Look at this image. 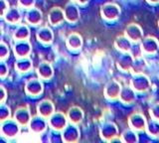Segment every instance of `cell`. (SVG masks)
I'll list each match as a JSON object with an SVG mask.
<instances>
[{
    "label": "cell",
    "mask_w": 159,
    "mask_h": 143,
    "mask_svg": "<svg viewBox=\"0 0 159 143\" xmlns=\"http://www.w3.org/2000/svg\"><path fill=\"white\" fill-rule=\"evenodd\" d=\"M0 131L4 137L13 138L16 137L20 133V125L14 118H8V119L2 121V124L0 126Z\"/></svg>",
    "instance_id": "cell-1"
},
{
    "label": "cell",
    "mask_w": 159,
    "mask_h": 143,
    "mask_svg": "<svg viewBox=\"0 0 159 143\" xmlns=\"http://www.w3.org/2000/svg\"><path fill=\"white\" fill-rule=\"evenodd\" d=\"M68 117L66 114L60 111H54L51 115L48 117V123L52 129L56 131L63 130L65 126L68 124Z\"/></svg>",
    "instance_id": "cell-2"
},
{
    "label": "cell",
    "mask_w": 159,
    "mask_h": 143,
    "mask_svg": "<svg viewBox=\"0 0 159 143\" xmlns=\"http://www.w3.org/2000/svg\"><path fill=\"white\" fill-rule=\"evenodd\" d=\"M14 47H13V52L18 58L22 57H28V55L31 52V44L28 41V39L26 40H15Z\"/></svg>",
    "instance_id": "cell-3"
},
{
    "label": "cell",
    "mask_w": 159,
    "mask_h": 143,
    "mask_svg": "<svg viewBox=\"0 0 159 143\" xmlns=\"http://www.w3.org/2000/svg\"><path fill=\"white\" fill-rule=\"evenodd\" d=\"M45 119H46V118L39 115V114L37 116L31 117V119H30V121L28 123L30 130H31L33 133H35V134H40V133H42L47 127V122Z\"/></svg>",
    "instance_id": "cell-4"
},
{
    "label": "cell",
    "mask_w": 159,
    "mask_h": 143,
    "mask_svg": "<svg viewBox=\"0 0 159 143\" xmlns=\"http://www.w3.org/2000/svg\"><path fill=\"white\" fill-rule=\"evenodd\" d=\"M62 131L63 141L65 142H74L79 138V130L74 123H68Z\"/></svg>",
    "instance_id": "cell-5"
},
{
    "label": "cell",
    "mask_w": 159,
    "mask_h": 143,
    "mask_svg": "<svg viewBox=\"0 0 159 143\" xmlns=\"http://www.w3.org/2000/svg\"><path fill=\"white\" fill-rule=\"evenodd\" d=\"M25 90L30 96H39L43 92V83L40 81V78H31L27 82L26 86H25Z\"/></svg>",
    "instance_id": "cell-6"
},
{
    "label": "cell",
    "mask_w": 159,
    "mask_h": 143,
    "mask_svg": "<svg viewBox=\"0 0 159 143\" xmlns=\"http://www.w3.org/2000/svg\"><path fill=\"white\" fill-rule=\"evenodd\" d=\"M13 118L17 121L20 126H27L30 119H31V115H30V112L27 108L19 107L15 110Z\"/></svg>",
    "instance_id": "cell-7"
},
{
    "label": "cell",
    "mask_w": 159,
    "mask_h": 143,
    "mask_svg": "<svg viewBox=\"0 0 159 143\" xmlns=\"http://www.w3.org/2000/svg\"><path fill=\"white\" fill-rule=\"evenodd\" d=\"M64 16H65V20H67L70 23L77 22L80 18V12L78 7L74 3L67 4L64 10Z\"/></svg>",
    "instance_id": "cell-8"
},
{
    "label": "cell",
    "mask_w": 159,
    "mask_h": 143,
    "mask_svg": "<svg viewBox=\"0 0 159 143\" xmlns=\"http://www.w3.org/2000/svg\"><path fill=\"white\" fill-rule=\"evenodd\" d=\"M37 111L39 115H41L45 118H48L55 111V107L52 101H50L48 100H44L42 101H40L39 105H37Z\"/></svg>",
    "instance_id": "cell-9"
},
{
    "label": "cell",
    "mask_w": 159,
    "mask_h": 143,
    "mask_svg": "<svg viewBox=\"0 0 159 143\" xmlns=\"http://www.w3.org/2000/svg\"><path fill=\"white\" fill-rule=\"evenodd\" d=\"M43 20L42 12L38 8H35L34 6L31 8H28V11L26 13V21L31 24V25H39Z\"/></svg>",
    "instance_id": "cell-10"
},
{
    "label": "cell",
    "mask_w": 159,
    "mask_h": 143,
    "mask_svg": "<svg viewBox=\"0 0 159 143\" xmlns=\"http://www.w3.org/2000/svg\"><path fill=\"white\" fill-rule=\"evenodd\" d=\"M37 74L41 80H49L53 76V67L48 62H42L37 68Z\"/></svg>",
    "instance_id": "cell-11"
},
{
    "label": "cell",
    "mask_w": 159,
    "mask_h": 143,
    "mask_svg": "<svg viewBox=\"0 0 159 143\" xmlns=\"http://www.w3.org/2000/svg\"><path fill=\"white\" fill-rule=\"evenodd\" d=\"M3 17L10 24H18L21 21V12L18 8H8Z\"/></svg>",
    "instance_id": "cell-12"
},
{
    "label": "cell",
    "mask_w": 159,
    "mask_h": 143,
    "mask_svg": "<svg viewBox=\"0 0 159 143\" xmlns=\"http://www.w3.org/2000/svg\"><path fill=\"white\" fill-rule=\"evenodd\" d=\"M48 19H49V22L51 23L52 25H58V24L62 23L65 20L64 10H62V9L59 7L53 8L52 10L49 12Z\"/></svg>",
    "instance_id": "cell-13"
},
{
    "label": "cell",
    "mask_w": 159,
    "mask_h": 143,
    "mask_svg": "<svg viewBox=\"0 0 159 143\" xmlns=\"http://www.w3.org/2000/svg\"><path fill=\"white\" fill-rule=\"evenodd\" d=\"M36 37L40 42L45 43V44H49L53 41L54 34L49 27H42L37 31Z\"/></svg>",
    "instance_id": "cell-14"
},
{
    "label": "cell",
    "mask_w": 159,
    "mask_h": 143,
    "mask_svg": "<svg viewBox=\"0 0 159 143\" xmlns=\"http://www.w3.org/2000/svg\"><path fill=\"white\" fill-rule=\"evenodd\" d=\"M67 117H68V120L71 123H74V124H78L79 122L82 121L83 117H84V113H83V110L80 107H78V106H72L69 109V111H68Z\"/></svg>",
    "instance_id": "cell-15"
},
{
    "label": "cell",
    "mask_w": 159,
    "mask_h": 143,
    "mask_svg": "<svg viewBox=\"0 0 159 143\" xmlns=\"http://www.w3.org/2000/svg\"><path fill=\"white\" fill-rule=\"evenodd\" d=\"M15 68L20 73H26L31 70L32 68V61L28 57L18 58V60L15 63Z\"/></svg>",
    "instance_id": "cell-16"
},
{
    "label": "cell",
    "mask_w": 159,
    "mask_h": 143,
    "mask_svg": "<svg viewBox=\"0 0 159 143\" xmlns=\"http://www.w3.org/2000/svg\"><path fill=\"white\" fill-rule=\"evenodd\" d=\"M83 45V41H82V37L77 33H72L70 34V36L68 37L67 40V46L70 49H73V50H78L82 47Z\"/></svg>",
    "instance_id": "cell-17"
},
{
    "label": "cell",
    "mask_w": 159,
    "mask_h": 143,
    "mask_svg": "<svg viewBox=\"0 0 159 143\" xmlns=\"http://www.w3.org/2000/svg\"><path fill=\"white\" fill-rule=\"evenodd\" d=\"M30 36V30L28 26L24 25V24H22V25H20L16 30H15L14 32V39L15 40H26V39H28Z\"/></svg>",
    "instance_id": "cell-18"
},
{
    "label": "cell",
    "mask_w": 159,
    "mask_h": 143,
    "mask_svg": "<svg viewBox=\"0 0 159 143\" xmlns=\"http://www.w3.org/2000/svg\"><path fill=\"white\" fill-rule=\"evenodd\" d=\"M11 117V110L4 102L0 103V122L8 119Z\"/></svg>",
    "instance_id": "cell-19"
},
{
    "label": "cell",
    "mask_w": 159,
    "mask_h": 143,
    "mask_svg": "<svg viewBox=\"0 0 159 143\" xmlns=\"http://www.w3.org/2000/svg\"><path fill=\"white\" fill-rule=\"evenodd\" d=\"M9 48L5 43L0 42V60H4L6 59L9 55Z\"/></svg>",
    "instance_id": "cell-20"
},
{
    "label": "cell",
    "mask_w": 159,
    "mask_h": 143,
    "mask_svg": "<svg viewBox=\"0 0 159 143\" xmlns=\"http://www.w3.org/2000/svg\"><path fill=\"white\" fill-rule=\"evenodd\" d=\"M18 3L20 7H23V8H31L34 6V3H35V0H18Z\"/></svg>",
    "instance_id": "cell-21"
},
{
    "label": "cell",
    "mask_w": 159,
    "mask_h": 143,
    "mask_svg": "<svg viewBox=\"0 0 159 143\" xmlns=\"http://www.w3.org/2000/svg\"><path fill=\"white\" fill-rule=\"evenodd\" d=\"M8 74V67L2 60H0V77H6Z\"/></svg>",
    "instance_id": "cell-22"
},
{
    "label": "cell",
    "mask_w": 159,
    "mask_h": 143,
    "mask_svg": "<svg viewBox=\"0 0 159 143\" xmlns=\"http://www.w3.org/2000/svg\"><path fill=\"white\" fill-rule=\"evenodd\" d=\"M8 8V3L5 0H0V17L4 16V14L7 11Z\"/></svg>",
    "instance_id": "cell-23"
},
{
    "label": "cell",
    "mask_w": 159,
    "mask_h": 143,
    "mask_svg": "<svg viewBox=\"0 0 159 143\" xmlns=\"http://www.w3.org/2000/svg\"><path fill=\"white\" fill-rule=\"evenodd\" d=\"M5 98H6V91L2 86H0V103L4 102Z\"/></svg>",
    "instance_id": "cell-24"
},
{
    "label": "cell",
    "mask_w": 159,
    "mask_h": 143,
    "mask_svg": "<svg viewBox=\"0 0 159 143\" xmlns=\"http://www.w3.org/2000/svg\"><path fill=\"white\" fill-rule=\"evenodd\" d=\"M73 2H77V3H80V4H84L88 0H71Z\"/></svg>",
    "instance_id": "cell-25"
}]
</instances>
